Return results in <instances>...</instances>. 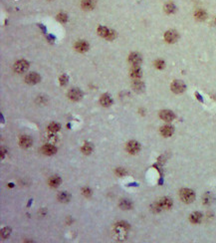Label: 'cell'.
<instances>
[{"label": "cell", "mask_w": 216, "mask_h": 243, "mask_svg": "<svg viewBox=\"0 0 216 243\" xmlns=\"http://www.w3.org/2000/svg\"><path fill=\"white\" fill-rule=\"evenodd\" d=\"M179 195H180L181 200H182L183 202H185V203H191L195 198V194H194V192H193V190L188 189V188L181 189Z\"/></svg>", "instance_id": "obj_1"}, {"label": "cell", "mask_w": 216, "mask_h": 243, "mask_svg": "<svg viewBox=\"0 0 216 243\" xmlns=\"http://www.w3.org/2000/svg\"><path fill=\"white\" fill-rule=\"evenodd\" d=\"M185 84L183 82H181L179 80H175L171 84V91L175 94H180V93H183L185 91Z\"/></svg>", "instance_id": "obj_2"}, {"label": "cell", "mask_w": 216, "mask_h": 243, "mask_svg": "<svg viewBox=\"0 0 216 243\" xmlns=\"http://www.w3.org/2000/svg\"><path fill=\"white\" fill-rule=\"evenodd\" d=\"M28 67H29V63H28L27 61L20 60V61H17L16 63H15L14 70L16 73H23L28 69Z\"/></svg>", "instance_id": "obj_3"}, {"label": "cell", "mask_w": 216, "mask_h": 243, "mask_svg": "<svg viewBox=\"0 0 216 243\" xmlns=\"http://www.w3.org/2000/svg\"><path fill=\"white\" fill-rule=\"evenodd\" d=\"M69 98H70L72 101H79V100L82 99L83 97V93L81 91L80 89H77V88H73L71 89L70 91H69Z\"/></svg>", "instance_id": "obj_4"}, {"label": "cell", "mask_w": 216, "mask_h": 243, "mask_svg": "<svg viewBox=\"0 0 216 243\" xmlns=\"http://www.w3.org/2000/svg\"><path fill=\"white\" fill-rule=\"evenodd\" d=\"M164 39L167 43H174L178 39V34L174 30H168L164 34Z\"/></svg>", "instance_id": "obj_5"}, {"label": "cell", "mask_w": 216, "mask_h": 243, "mask_svg": "<svg viewBox=\"0 0 216 243\" xmlns=\"http://www.w3.org/2000/svg\"><path fill=\"white\" fill-rule=\"evenodd\" d=\"M40 76L37 73H30L28 74L26 77H25V81H26L27 84H31V85H34V84H37L40 82Z\"/></svg>", "instance_id": "obj_6"}, {"label": "cell", "mask_w": 216, "mask_h": 243, "mask_svg": "<svg viewBox=\"0 0 216 243\" xmlns=\"http://www.w3.org/2000/svg\"><path fill=\"white\" fill-rule=\"evenodd\" d=\"M129 61L130 64H133L134 66H139V65L142 63V56L137 53H131V54L129 56Z\"/></svg>", "instance_id": "obj_7"}, {"label": "cell", "mask_w": 216, "mask_h": 243, "mask_svg": "<svg viewBox=\"0 0 216 243\" xmlns=\"http://www.w3.org/2000/svg\"><path fill=\"white\" fill-rule=\"evenodd\" d=\"M159 117H160L161 120H164L165 122H171L175 118L174 114L172 113V112L168 111V110L161 111L160 114H159Z\"/></svg>", "instance_id": "obj_8"}, {"label": "cell", "mask_w": 216, "mask_h": 243, "mask_svg": "<svg viewBox=\"0 0 216 243\" xmlns=\"http://www.w3.org/2000/svg\"><path fill=\"white\" fill-rule=\"evenodd\" d=\"M127 149H128V152H129L130 154H136V152L140 149V144L137 142L131 141V142H129V144H128Z\"/></svg>", "instance_id": "obj_9"}, {"label": "cell", "mask_w": 216, "mask_h": 243, "mask_svg": "<svg viewBox=\"0 0 216 243\" xmlns=\"http://www.w3.org/2000/svg\"><path fill=\"white\" fill-rule=\"evenodd\" d=\"M158 204L161 209H170V208L172 206V201H171L170 198L164 197V198H161L160 200L158 201Z\"/></svg>", "instance_id": "obj_10"}, {"label": "cell", "mask_w": 216, "mask_h": 243, "mask_svg": "<svg viewBox=\"0 0 216 243\" xmlns=\"http://www.w3.org/2000/svg\"><path fill=\"white\" fill-rule=\"evenodd\" d=\"M133 88L136 92L142 93L145 90V84H143L140 80H134L133 82Z\"/></svg>", "instance_id": "obj_11"}, {"label": "cell", "mask_w": 216, "mask_h": 243, "mask_svg": "<svg viewBox=\"0 0 216 243\" xmlns=\"http://www.w3.org/2000/svg\"><path fill=\"white\" fill-rule=\"evenodd\" d=\"M75 48H76L77 51H79V52H86V51H88V49H89V44L85 41H79V42L76 43Z\"/></svg>", "instance_id": "obj_12"}, {"label": "cell", "mask_w": 216, "mask_h": 243, "mask_svg": "<svg viewBox=\"0 0 216 243\" xmlns=\"http://www.w3.org/2000/svg\"><path fill=\"white\" fill-rule=\"evenodd\" d=\"M31 145H32V140H31V138H29V136H21L20 146H22V148H29Z\"/></svg>", "instance_id": "obj_13"}, {"label": "cell", "mask_w": 216, "mask_h": 243, "mask_svg": "<svg viewBox=\"0 0 216 243\" xmlns=\"http://www.w3.org/2000/svg\"><path fill=\"white\" fill-rule=\"evenodd\" d=\"M160 133L164 136H170L173 134V128L171 126H164L160 129Z\"/></svg>", "instance_id": "obj_14"}, {"label": "cell", "mask_w": 216, "mask_h": 243, "mask_svg": "<svg viewBox=\"0 0 216 243\" xmlns=\"http://www.w3.org/2000/svg\"><path fill=\"white\" fill-rule=\"evenodd\" d=\"M42 151L45 154L51 155V154H54L56 152V148L53 145H46V146H43Z\"/></svg>", "instance_id": "obj_15"}, {"label": "cell", "mask_w": 216, "mask_h": 243, "mask_svg": "<svg viewBox=\"0 0 216 243\" xmlns=\"http://www.w3.org/2000/svg\"><path fill=\"white\" fill-rule=\"evenodd\" d=\"M100 102H101V104L104 106V107H109V106L112 105V98L110 97L109 95L105 94V95H103L102 97H101V100H100Z\"/></svg>", "instance_id": "obj_16"}, {"label": "cell", "mask_w": 216, "mask_h": 243, "mask_svg": "<svg viewBox=\"0 0 216 243\" xmlns=\"http://www.w3.org/2000/svg\"><path fill=\"white\" fill-rule=\"evenodd\" d=\"M142 70L140 69L137 66H134L133 69L130 70V77L134 78V79H140V77H142Z\"/></svg>", "instance_id": "obj_17"}, {"label": "cell", "mask_w": 216, "mask_h": 243, "mask_svg": "<svg viewBox=\"0 0 216 243\" xmlns=\"http://www.w3.org/2000/svg\"><path fill=\"white\" fill-rule=\"evenodd\" d=\"M81 5H82L83 9H85V10H91L95 6V2H94V0H82Z\"/></svg>", "instance_id": "obj_18"}, {"label": "cell", "mask_w": 216, "mask_h": 243, "mask_svg": "<svg viewBox=\"0 0 216 243\" xmlns=\"http://www.w3.org/2000/svg\"><path fill=\"white\" fill-rule=\"evenodd\" d=\"M195 18L198 21H204L206 19V17H207V14H206V12L204 10H202V9H199V10H197L194 14Z\"/></svg>", "instance_id": "obj_19"}, {"label": "cell", "mask_w": 216, "mask_h": 243, "mask_svg": "<svg viewBox=\"0 0 216 243\" xmlns=\"http://www.w3.org/2000/svg\"><path fill=\"white\" fill-rule=\"evenodd\" d=\"M189 219L192 223H199L202 219V214L200 212H194L190 215Z\"/></svg>", "instance_id": "obj_20"}, {"label": "cell", "mask_w": 216, "mask_h": 243, "mask_svg": "<svg viewBox=\"0 0 216 243\" xmlns=\"http://www.w3.org/2000/svg\"><path fill=\"white\" fill-rule=\"evenodd\" d=\"M110 31H111V30H109L108 28L105 27V26H100L98 28V34L101 37H105V38H107V37L109 36Z\"/></svg>", "instance_id": "obj_21"}, {"label": "cell", "mask_w": 216, "mask_h": 243, "mask_svg": "<svg viewBox=\"0 0 216 243\" xmlns=\"http://www.w3.org/2000/svg\"><path fill=\"white\" fill-rule=\"evenodd\" d=\"M164 11L166 12L167 14L174 13V11H175V5H174V3H172V2L166 3V4L164 5Z\"/></svg>", "instance_id": "obj_22"}, {"label": "cell", "mask_w": 216, "mask_h": 243, "mask_svg": "<svg viewBox=\"0 0 216 243\" xmlns=\"http://www.w3.org/2000/svg\"><path fill=\"white\" fill-rule=\"evenodd\" d=\"M49 183H50V185L53 186V188H57V186L61 183V178L59 176H53L50 178Z\"/></svg>", "instance_id": "obj_23"}, {"label": "cell", "mask_w": 216, "mask_h": 243, "mask_svg": "<svg viewBox=\"0 0 216 243\" xmlns=\"http://www.w3.org/2000/svg\"><path fill=\"white\" fill-rule=\"evenodd\" d=\"M82 151H83L84 154H91V152H92V151H93V146H92V145L90 144V142H86V144L83 146Z\"/></svg>", "instance_id": "obj_24"}, {"label": "cell", "mask_w": 216, "mask_h": 243, "mask_svg": "<svg viewBox=\"0 0 216 243\" xmlns=\"http://www.w3.org/2000/svg\"><path fill=\"white\" fill-rule=\"evenodd\" d=\"M58 199L62 202H67L70 200V195H69L67 192H61V194L58 195Z\"/></svg>", "instance_id": "obj_25"}, {"label": "cell", "mask_w": 216, "mask_h": 243, "mask_svg": "<svg viewBox=\"0 0 216 243\" xmlns=\"http://www.w3.org/2000/svg\"><path fill=\"white\" fill-rule=\"evenodd\" d=\"M120 206L123 209H130V208H131V203L129 200H127V199H123L120 202Z\"/></svg>", "instance_id": "obj_26"}, {"label": "cell", "mask_w": 216, "mask_h": 243, "mask_svg": "<svg viewBox=\"0 0 216 243\" xmlns=\"http://www.w3.org/2000/svg\"><path fill=\"white\" fill-rule=\"evenodd\" d=\"M57 19H58V21H60V22L65 23L68 21V16L65 13H60V14L57 15Z\"/></svg>", "instance_id": "obj_27"}, {"label": "cell", "mask_w": 216, "mask_h": 243, "mask_svg": "<svg viewBox=\"0 0 216 243\" xmlns=\"http://www.w3.org/2000/svg\"><path fill=\"white\" fill-rule=\"evenodd\" d=\"M154 66L155 68H158V69H164V66H165V64H164V60H156L154 62Z\"/></svg>", "instance_id": "obj_28"}, {"label": "cell", "mask_w": 216, "mask_h": 243, "mask_svg": "<svg viewBox=\"0 0 216 243\" xmlns=\"http://www.w3.org/2000/svg\"><path fill=\"white\" fill-rule=\"evenodd\" d=\"M59 129H60V126H59L58 124H56V123H53V124H51L49 126V130H50V132H52V133L57 132V130H59Z\"/></svg>", "instance_id": "obj_29"}, {"label": "cell", "mask_w": 216, "mask_h": 243, "mask_svg": "<svg viewBox=\"0 0 216 243\" xmlns=\"http://www.w3.org/2000/svg\"><path fill=\"white\" fill-rule=\"evenodd\" d=\"M68 80H69V78H68L67 75H62V76L60 77V84L62 86H65L66 84H67Z\"/></svg>", "instance_id": "obj_30"}, {"label": "cell", "mask_w": 216, "mask_h": 243, "mask_svg": "<svg viewBox=\"0 0 216 243\" xmlns=\"http://www.w3.org/2000/svg\"><path fill=\"white\" fill-rule=\"evenodd\" d=\"M9 234H10V229L9 228H4L2 230V237L3 238H7Z\"/></svg>", "instance_id": "obj_31"}, {"label": "cell", "mask_w": 216, "mask_h": 243, "mask_svg": "<svg viewBox=\"0 0 216 243\" xmlns=\"http://www.w3.org/2000/svg\"><path fill=\"white\" fill-rule=\"evenodd\" d=\"M116 37V33H115V31H112L111 30L110 31V34H109V36L107 37L106 39H108V40H112Z\"/></svg>", "instance_id": "obj_32"}, {"label": "cell", "mask_w": 216, "mask_h": 243, "mask_svg": "<svg viewBox=\"0 0 216 243\" xmlns=\"http://www.w3.org/2000/svg\"><path fill=\"white\" fill-rule=\"evenodd\" d=\"M83 194H85V195H87V196H89L90 194H91V190L90 189H88V188H86V189H84V191H83Z\"/></svg>", "instance_id": "obj_33"}, {"label": "cell", "mask_w": 216, "mask_h": 243, "mask_svg": "<svg viewBox=\"0 0 216 243\" xmlns=\"http://www.w3.org/2000/svg\"><path fill=\"white\" fill-rule=\"evenodd\" d=\"M117 173H118V174H120V176H124V174L126 173V171H124V170L120 169V170H117Z\"/></svg>", "instance_id": "obj_34"}, {"label": "cell", "mask_w": 216, "mask_h": 243, "mask_svg": "<svg viewBox=\"0 0 216 243\" xmlns=\"http://www.w3.org/2000/svg\"><path fill=\"white\" fill-rule=\"evenodd\" d=\"M48 39H49V41H50V42H54V40H55V36H53V35H49V36H48Z\"/></svg>", "instance_id": "obj_35"}, {"label": "cell", "mask_w": 216, "mask_h": 243, "mask_svg": "<svg viewBox=\"0 0 216 243\" xmlns=\"http://www.w3.org/2000/svg\"><path fill=\"white\" fill-rule=\"evenodd\" d=\"M195 96H196V98L198 99L200 102H203V99L201 98V96H200V95L198 94V93H195Z\"/></svg>", "instance_id": "obj_36"}, {"label": "cell", "mask_w": 216, "mask_h": 243, "mask_svg": "<svg viewBox=\"0 0 216 243\" xmlns=\"http://www.w3.org/2000/svg\"><path fill=\"white\" fill-rule=\"evenodd\" d=\"M39 26H40V28H41V29L44 31V32H46V27H44L43 25H41V24H39Z\"/></svg>", "instance_id": "obj_37"}]
</instances>
